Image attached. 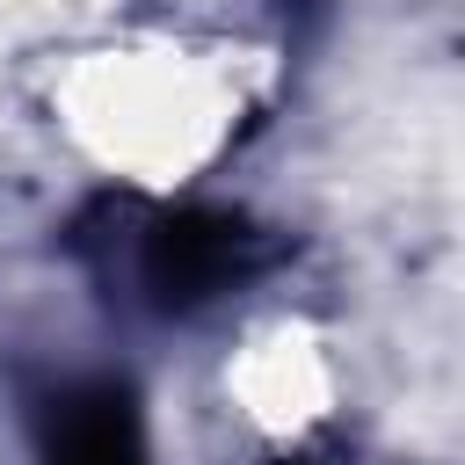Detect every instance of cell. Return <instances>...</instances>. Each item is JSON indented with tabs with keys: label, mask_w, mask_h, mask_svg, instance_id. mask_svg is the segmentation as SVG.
I'll use <instances>...</instances> for the list:
<instances>
[{
	"label": "cell",
	"mask_w": 465,
	"mask_h": 465,
	"mask_svg": "<svg viewBox=\"0 0 465 465\" xmlns=\"http://www.w3.org/2000/svg\"><path fill=\"white\" fill-rule=\"evenodd\" d=\"M262 363H269V378H283V363H291V341H269V349H262ZM291 385H298V400H320V378H312V371H291ZM283 421H291V436H305L320 414H305V407H283V414H276V436H283Z\"/></svg>",
	"instance_id": "6da1fadb"
}]
</instances>
